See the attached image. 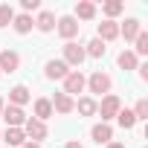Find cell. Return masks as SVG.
I'll list each match as a JSON object with an SVG mask.
<instances>
[{
  "instance_id": "6da1fadb",
  "label": "cell",
  "mask_w": 148,
  "mask_h": 148,
  "mask_svg": "<svg viewBox=\"0 0 148 148\" xmlns=\"http://www.w3.org/2000/svg\"><path fill=\"white\" fill-rule=\"evenodd\" d=\"M119 110H122V102H119V96H113V93H108V96L102 99V105L96 108V113H102V122H105V125H108Z\"/></svg>"
},
{
  "instance_id": "7a4b0ae2",
  "label": "cell",
  "mask_w": 148,
  "mask_h": 148,
  "mask_svg": "<svg viewBox=\"0 0 148 148\" xmlns=\"http://www.w3.org/2000/svg\"><path fill=\"white\" fill-rule=\"evenodd\" d=\"M61 49H64V58H61V61H64L67 67H82V61L87 58V55H84V47L73 44V41H67Z\"/></svg>"
},
{
  "instance_id": "3957f363",
  "label": "cell",
  "mask_w": 148,
  "mask_h": 148,
  "mask_svg": "<svg viewBox=\"0 0 148 148\" xmlns=\"http://www.w3.org/2000/svg\"><path fill=\"white\" fill-rule=\"evenodd\" d=\"M84 87H87V79L82 76L79 70H70V76L64 79V93H67V96L73 99V96H76V93H82Z\"/></svg>"
},
{
  "instance_id": "277c9868",
  "label": "cell",
  "mask_w": 148,
  "mask_h": 148,
  "mask_svg": "<svg viewBox=\"0 0 148 148\" xmlns=\"http://www.w3.org/2000/svg\"><path fill=\"white\" fill-rule=\"evenodd\" d=\"M87 87H90V93H96V96H108V93H110V76H105V73L99 70V73H93V76L87 79Z\"/></svg>"
},
{
  "instance_id": "5b68a950",
  "label": "cell",
  "mask_w": 148,
  "mask_h": 148,
  "mask_svg": "<svg viewBox=\"0 0 148 148\" xmlns=\"http://www.w3.org/2000/svg\"><path fill=\"white\" fill-rule=\"evenodd\" d=\"M23 134H26V139L29 142H41V139H47V125L44 122H38V119H26L23 122Z\"/></svg>"
},
{
  "instance_id": "8992f818",
  "label": "cell",
  "mask_w": 148,
  "mask_h": 148,
  "mask_svg": "<svg viewBox=\"0 0 148 148\" xmlns=\"http://www.w3.org/2000/svg\"><path fill=\"white\" fill-rule=\"evenodd\" d=\"M0 116L6 119V125H9V128H23V122H26V113H23V108H15V105H6Z\"/></svg>"
},
{
  "instance_id": "52a82bcc",
  "label": "cell",
  "mask_w": 148,
  "mask_h": 148,
  "mask_svg": "<svg viewBox=\"0 0 148 148\" xmlns=\"http://www.w3.org/2000/svg\"><path fill=\"white\" fill-rule=\"evenodd\" d=\"M58 35L64 38V41H73V38H76L79 35V21L76 18H58Z\"/></svg>"
},
{
  "instance_id": "ba28073f",
  "label": "cell",
  "mask_w": 148,
  "mask_h": 148,
  "mask_svg": "<svg viewBox=\"0 0 148 148\" xmlns=\"http://www.w3.org/2000/svg\"><path fill=\"white\" fill-rule=\"evenodd\" d=\"M44 70H47V79H61V82H64V79L70 76V67H67L61 58H52V61H47V67H44Z\"/></svg>"
},
{
  "instance_id": "9c48e42d",
  "label": "cell",
  "mask_w": 148,
  "mask_h": 148,
  "mask_svg": "<svg viewBox=\"0 0 148 148\" xmlns=\"http://www.w3.org/2000/svg\"><path fill=\"white\" fill-rule=\"evenodd\" d=\"M21 67V55L15 49H3L0 52V73H15Z\"/></svg>"
},
{
  "instance_id": "30bf717a",
  "label": "cell",
  "mask_w": 148,
  "mask_h": 148,
  "mask_svg": "<svg viewBox=\"0 0 148 148\" xmlns=\"http://www.w3.org/2000/svg\"><path fill=\"white\" fill-rule=\"evenodd\" d=\"M90 136H93V142L108 145V142H113V128H110V125H105V122H99V125H93Z\"/></svg>"
},
{
  "instance_id": "8fae6325",
  "label": "cell",
  "mask_w": 148,
  "mask_h": 148,
  "mask_svg": "<svg viewBox=\"0 0 148 148\" xmlns=\"http://www.w3.org/2000/svg\"><path fill=\"white\" fill-rule=\"evenodd\" d=\"M0 139L6 142V148H15V145L26 142V134H23V128H6V134H0Z\"/></svg>"
},
{
  "instance_id": "7c38bea8",
  "label": "cell",
  "mask_w": 148,
  "mask_h": 148,
  "mask_svg": "<svg viewBox=\"0 0 148 148\" xmlns=\"http://www.w3.org/2000/svg\"><path fill=\"white\" fill-rule=\"evenodd\" d=\"M142 32V23L136 21V18H128L122 26H119V35L125 38V41H136V35Z\"/></svg>"
},
{
  "instance_id": "4fadbf2b",
  "label": "cell",
  "mask_w": 148,
  "mask_h": 148,
  "mask_svg": "<svg viewBox=\"0 0 148 148\" xmlns=\"http://www.w3.org/2000/svg\"><path fill=\"white\" fill-rule=\"evenodd\" d=\"M102 44L105 41H113V38H119V23L116 21H102L99 23V35H96Z\"/></svg>"
},
{
  "instance_id": "5bb4252c",
  "label": "cell",
  "mask_w": 148,
  "mask_h": 148,
  "mask_svg": "<svg viewBox=\"0 0 148 148\" xmlns=\"http://www.w3.org/2000/svg\"><path fill=\"white\" fill-rule=\"evenodd\" d=\"M29 99H32V96H29V87H23V84H15V87L9 90V105H15V108H23Z\"/></svg>"
},
{
  "instance_id": "9a60e30c",
  "label": "cell",
  "mask_w": 148,
  "mask_h": 148,
  "mask_svg": "<svg viewBox=\"0 0 148 148\" xmlns=\"http://www.w3.org/2000/svg\"><path fill=\"white\" fill-rule=\"evenodd\" d=\"M52 110H58V113H73V110H76V102H73L67 93H55V99H52Z\"/></svg>"
},
{
  "instance_id": "2e32d148",
  "label": "cell",
  "mask_w": 148,
  "mask_h": 148,
  "mask_svg": "<svg viewBox=\"0 0 148 148\" xmlns=\"http://www.w3.org/2000/svg\"><path fill=\"white\" fill-rule=\"evenodd\" d=\"M49 116H52V102H49V99H35V116H32V119L44 122V119H49Z\"/></svg>"
},
{
  "instance_id": "e0dca14e",
  "label": "cell",
  "mask_w": 148,
  "mask_h": 148,
  "mask_svg": "<svg viewBox=\"0 0 148 148\" xmlns=\"http://www.w3.org/2000/svg\"><path fill=\"white\" fill-rule=\"evenodd\" d=\"M35 26H38L41 32H52V29H55V15H52V12H41V15L35 18Z\"/></svg>"
},
{
  "instance_id": "ac0fdd59",
  "label": "cell",
  "mask_w": 148,
  "mask_h": 148,
  "mask_svg": "<svg viewBox=\"0 0 148 148\" xmlns=\"http://www.w3.org/2000/svg\"><path fill=\"white\" fill-rule=\"evenodd\" d=\"M76 15L82 21H93L96 18V6L90 3V0H82V3H76Z\"/></svg>"
},
{
  "instance_id": "d6986e66",
  "label": "cell",
  "mask_w": 148,
  "mask_h": 148,
  "mask_svg": "<svg viewBox=\"0 0 148 148\" xmlns=\"http://www.w3.org/2000/svg\"><path fill=\"white\" fill-rule=\"evenodd\" d=\"M12 26H15V32H21V35H26L32 26H35V21L29 18V15H15V21H12Z\"/></svg>"
},
{
  "instance_id": "ffe728a7",
  "label": "cell",
  "mask_w": 148,
  "mask_h": 148,
  "mask_svg": "<svg viewBox=\"0 0 148 148\" xmlns=\"http://www.w3.org/2000/svg\"><path fill=\"white\" fill-rule=\"evenodd\" d=\"M116 61H119V67H122V70H136V67H139V61H136V55H134L131 49L119 52V58H116Z\"/></svg>"
},
{
  "instance_id": "44dd1931",
  "label": "cell",
  "mask_w": 148,
  "mask_h": 148,
  "mask_svg": "<svg viewBox=\"0 0 148 148\" xmlns=\"http://www.w3.org/2000/svg\"><path fill=\"white\" fill-rule=\"evenodd\" d=\"M96 108H99V105H96L90 96H84V99H79V102H76V110H79L82 116H93V113H96Z\"/></svg>"
},
{
  "instance_id": "7402d4cb",
  "label": "cell",
  "mask_w": 148,
  "mask_h": 148,
  "mask_svg": "<svg viewBox=\"0 0 148 148\" xmlns=\"http://www.w3.org/2000/svg\"><path fill=\"white\" fill-rule=\"evenodd\" d=\"M105 49H108V47H105V44H102L99 38H93V41L87 44V49H84V55H90V58H102V55H105Z\"/></svg>"
},
{
  "instance_id": "603a6c76",
  "label": "cell",
  "mask_w": 148,
  "mask_h": 148,
  "mask_svg": "<svg viewBox=\"0 0 148 148\" xmlns=\"http://www.w3.org/2000/svg\"><path fill=\"white\" fill-rule=\"evenodd\" d=\"M116 119H119V125H122L125 131H131V128L136 125V116H134V110H119V113H116Z\"/></svg>"
},
{
  "instance_id": "cb8c5ba5",
  "label": "cell",
  "mask_w": 148,
  "mask_h": 148,
  "mask_svg": "<svg viewBox=\"0 0 148 148\" xmlns=\"http://www.w3.org/2000/svg\"><path fill=\"white\" fill-rule=\"evenodd\" d=\"M15 21V9L9 3H0V26H9Z\"/></svg>"
},
{
  "instance_id": "d4e9b609",
  "label": "cell",
  "mask_w": 148,
  "mask_h": 148,
  "mask_svg": "<svg viewBox=\"0 0 148 148\" xmlns=\"http://www.w3.org/2000/svg\"><path fill=\"white\" fill-rule=\"evenodd\" d=\"M134 55H148V35H145V32L136 35V49H134Z\"/></svg>"
},
{
  "instance_id": "484cf974",
  "label": "cell",
  "mask_w": 148,
  "mask_h": 148,
  "mask_svg": "<svg viewBox=\"0 0 148 148\" xmlns=\"http://www.w3.org/2000/svg\"><path fill=\"white\" fill-rule=\"evenodd\" d=\"M122 3H119V0H110V3H105V15L108 18H116V15H122Z\"/></svg>"
},
{
  "instance_id": "4316f807",
  "label": "cell",
  "mask_w": 148,
  "mask_h": 148,
  "mask_svg": "<svg viewBox=\"0 0 148 148\" xmlns=\"http://www.w3.org/2000/svg\"><path fill=\"white\" fill-rule=\"evenodd\" d=\"M134 116H136V122H139V119H148V102H145V99H139V102H136Z\"/></svg>"
},
{
  "instance_id": "83f0119b",
  "label": "cell",
  "mask_w": 148,
  "mask_h": 148,
  "mask_svg": "<svg viewBox=\"0 0 148 148\" xmlns=\"http://www.w3.org/2000/svg\"><path fill=\"white\" fill-rule=\"evenodd\" d=\"M21 6H23V15H26V12H35L41 6V0H21Z\"/></svg>"
},
{
  "instance_id": "f1b7e54d",
  "label": "cell",
  "mask_w": 148,
  "mask_h": 148,
  "mask_svg": "<svg viewBox=\"0 0 148 148\" xmlns=\"http://www.w3.org/2000/svg\"><path fill=\"white\" fill-rule=\"evenodd\" d=\"M21 148H41V142H29V139H26V142H23Z\"/></svg>"
},
{
  "instance_id": "f546056e",
  "label": "cell",
  "mask_w": 148,
  "mask_h": 148,
  "mask_svg": "<svg viewBox=\"0 0 148 148\" xmlns=\"http://www.w3.org/2000/svg\"><path fill=\"white\" fill-rule=\"evenodd\" d=\"M64 148H82V145H79V142H76V139H70V142H67V145H64Z\"/></svg>"
},
{
  "instance_id": "4dcf8cb0",
  "label": "cell",
  "mask_w": 148,
  "mask_h": 148,
  "mask_svg": "<svg viewBox=\"0 0 148 148\" xmlns=\"http://www.w3.org/2000/svg\"><path fill=\"white\" fill-rule=\"evenodd\" d=\"M108 148H125L122 142H108Z\"/></svg>"
},
{
  "instance_id": "1f68e13d",
  "label": "cell",
  "mask_w": 148,
  "mask_h": 148,
  "mask_svg": "<svg viewBox=\"0 0 148 148\" xmlns=\"http://www.w3.org/2000/svg\"><path fill=\"white\" fill-rule=\"evenodd\" d=\"M3 108H6V102H3V96H0V113H3Z\"/></svg>"
}]
</instances>
